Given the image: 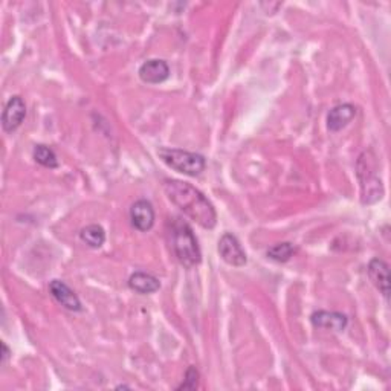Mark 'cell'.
I'll return each instance as SVG.
<instances>
[{
    "label": "cell",
    "mask_w": 391,
    "mask_h": 391,
    "mask_svg": "<svg viewBox=\"0 0 391 391\" xmlns=\"http://www.w3.org/2000/svg\"><path fill=\"white\" fill-rule=\"evenodd\" d=\"M130 220L132 225L141 232L150 231L155 225V210L148 200H136L130 208Z\"/></svg>",
    "instance_id": "7"
},
{
    "label": "cell",
    "mask_w": 391,
    "mask_h": 391,
    "mask_svg": "<svg viewBox=\"0 0 391 391\" xmlns=\"http://www.w3.org/2000/svg\"><path fill=\"white\" fill-rule=\"evenodd\" d=\"M356 114L358 109L353 104H349V102L333 107L327 115V128L330 132H339L355 119Z\"/></svg>",
    "instance_id": "10"
},
{
    "label": "cell",
    "mask_w": 391,
    "mask_h": 391,
    "mask_svg": "<svg viewBox=\"0 0 391 391\" xmlns=\"http://www.w3.org/2000/svg\"><path fill=\"white\" fill-rule=\"evenodd\" d=\"M367 272L370 280L373 282V284L378 287L385 298L390 295V269L388 265L380 258H373L368 263Z\"/></svg>",
    "instance_id": "12"
},
{
    "label": "cell",
    "mask_w": 391,
    "mask_h": 391,
    "mask_svg": "<svg viewBox=\"0 0 391 391\" xmlns=\"http://www.w3.org/2000/svg\"><path fill=\"white\" fill-rule=\"evenodd\" d=\"M26 116L25 101L20 97H11L8 100L2 115V127L5 132L11 133L20 127Z\"/></svg>",
    "instance_id": "6"
},
{
    "label": "cell",
    "mask_w": 391,
    "mask_h": 391,
    "mask_svg": "<svg viewBox=\"0 0 391 391\" xmlns=\"http://www.w3.org/2000/svg\"><path fill=\"white\" fill-rule=\"evenodd\" d=\"M199 385V371L196 370V367H190L185 373V380L182 385L178 387V390H196Z\"/></svg>",
    "instance_id": "17"
},
{
    "label": "cell",
    "mask_w": 391,
    "mask_h": 391,
    "mask_svg": "<svg viewBox=\"0 0 391 391\" xmlns=\"http://www.w3.org/2000/svg\"><path fill=\"white\" fill-rule=\"evenodd\" d=\"M128 286H130V289L138 294L148 295V294H155L156 291H160L161 283L156 277H153L150 274L135 272L128 278Z\"/></svg>",
    "instance_id": "13"
},
{
    "label": "cell",
    "mask_w": 391,
    "mask_h": 391,
    "mask_svg": "<svg viewBox=\"0 0 391 391\" xmlns=\"http://www.w3.org/2000/svg\"><path fill=\"white\" fill-rule=\"evenodd\" d=\"M164 191L167 198L176 205L185 216H188L198 225L205 229H212L217 223L216 210L205 196L194 188L191 184L169 179L164 182Z\"/></svg>",
    "instance_id": "1"
},
{
    "label": "cell",
    "mask_w": 391,
    "mask_h": 391,
    "mask_svg": "<svg viewBox=\"0 0 391 391\" xmlns=\"http://www.w3.org/2000/svg\"><path fill=\"white\" fill-rule=\"evenodd\" d=\"M172 243L174 254L178 257L181 265H184L185 267H193L200 263L202 254L198 245V239H196L194 232L187 222L181 219H176L173 222Z\"/></svg>",
    "instance_id": "2"
},
{
    "label": "cell",
    "mask_w": 391,
    "mask_h": 391,
    "mask_svg": "<svg viewBox=\"0 0 391 391\" xmlns=\"http://www.w3.org/2000/svg\"><path fill=\"white\" fill-rule=\"evenodd\" d=\"M2 349H4L2 362H4V364H5V362H6V361H8V358H9V355H11V351H9V349H8V346H6V344H5V342L2 344Z\"/></svg>",
    "instance_id": "18"
},
{
    "label": "cell",
    "mask_w": 391,
    "mask_h": 391,
    "mask_svg": "<svg viewBox=\"0 0 391 391\" xmlns=\"http://www.w3.org/2000/svg\"><path fill=\"white\" fill-rule=\"evenodd\" d=\"M80 237L89 248H101L106 241V232L102 227L94 223V225H88L86 228H83Z\"/></svg>",
    "instance_id": "14"
},
{
    "label": "cell",
    "mask_w": 391,
    "mask_h": 391,
    "mask_svg": "<svg viewBox=\"0 0 391 391\" xmlns=\"http://www.w3.org/2000/svg\"><path fill=\"white\" fill-rule=\"evenodd\" d=\"M295 253L294 249V245L292 243H287V241H284V243H278L275 246H272L271 249L267 251V257L274 260V262H278V263H284L287 262L292 257V254Z\"/></svg>",
    "instance_id": "16"
},
{
    "label": "cell",
    "mask_w": 391,
    "mask_h": 391,
    "mask_svg": "<svg viewBox=\"0 0 391 391\" xmlns=\"http://www.w3.org/2000/svg\"><path fill=\"white\" fill-rule=\"evenodd\" d=\"M49 291H51L52 296L55 298V301H57L59 304H61L64 309H68L71 312H81L83 311L80 298L64 282H60V280L51 282Z\"/></svg>",
    "instance_id": "9"
},
{
    "label": "cell",
    "mask_w": 391,
    "mask_h": 391,
    "mask_svg": "<svg viewBox=\"0 0 391 391\" xmlns=\"http://www.w3.org/2000/svg\"><path fill=\"white\" fill-rule=\"evenodd\" d=\"M358 178L361 182L362 203H375L383 199L384 187L376 174V156L373 152H364L358 161Z\"/></svg>",
    "instance_id": "3"
},
{
    "label": "cell",
    "mask_w": 391,
    "mask_h": 391,
    "mask_svg": "<svg viewBox=\"0 0 391 391\" xmlns=\"http://www.w3.org/2000/svg\"><path fill=\"white\" fill-rule=\"evenodd\" d=\"M312 324L318 329H325V330H333V332H342L347 327V316L338 313V312H325V311H318L312 315L311 318Z\"/></svg>",
    "instance_id": "11"
},
{
    "label": "cell",
    "mask_w": 391,
    "mask_h": 391,
    "mask_svg": "<svg viewBox=\"0 0 391 391\" xmlns=\"http://www.w3.org/2000/svg\"><path fill=\"white\" fill-rule=\"evenodd\" d=\"M157 155L170 169L185 176H199L207 167V161L202 155L181 150V148H161Z\"/></svg>",
    "instance_id": "4"
},
{
    "label": "cell",
    "mask_w": 391,
    "mask_h": 391,
    "mask_svg": "<svg viewBox=\"0 0 391 391\" xmlns=\"http://www.w3.org/2000/svg\"><path fill=\"white\" fill-rule=\"evenodd\" d=\"M219 254L222 257V260L225 263L231 265V266H245L246 265V253L241 248L240 241L237 240L236 236L232 234H223L222 239L219 240Z\"/></svg>",
    "instance_id": "5"
},
{
    "label": "cell",
    "mask_w": 391,
    "mask_h": 391,
    "mask_svg": "<svg viewBox=\"0 0 391 391\" xmlns=\"http://www.w3.org/2000/svg\"><path fill=\"white\" fill-rule=\"evenodd\" d=\"M34 160L39 162L40 165L46 167V169H57V167H59L57 155H55V152L52 150V148H49L48 145H43V144L35 145Z\"/></svg>",
    "instance_id": "15"
},
{
    "label": "cell",
    "mask_w": 391,
    "mask_h": 391,
    "mask_svg": "<svg viewBox=\"0 0 391 391\" xmlns=\"http://www.w3.org/2000/svg\"><path fill=\"white\" fill-rule=\"evenodd\" d=\"M139 78L147 85H160L170 77V68L164 60L153 59L147 60L141 68H139Z\"/></svg>",
    "instance_id": "8"
}]
</instances>
